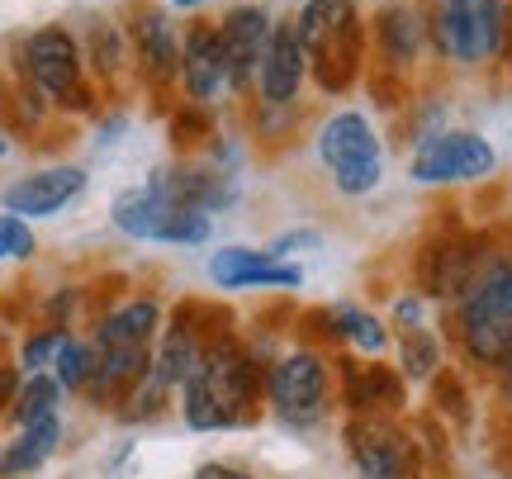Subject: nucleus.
<instances>
[{
  "instance_id": "obj_1",
  "label": "nucleus",
  "mask_w": 512,
  "mask_h": 479,
  "mask_svg": "<svg viewBox=\"0 0 512 479\" xmlns=\"http://www.w3.org/2000/svg\"><path fill=\"white\" fill-rule=\"evenodd\" d=\"M185 423L195 432H214V427H238L252 418L256 394H261V375H256L252 356L238 351L233 342L204 347L200 366L185 380Z\"/></svg>"
},
{
  "instance_id": "obj_2",
  "label": "nucleus",
  "mask_w": 512,
  "mask_h": 479,
  "mask_svg": "<svg viewBox=\"0 0 512 479\" xmlns=\"http://www.w3.org/2000/svg\"><path fill=\"white\" fill-rule=\"evenodd\" d=\"M456 328L479 366H503L512 356V261H489L460 295Z\"/></svg>"
},
{
  "instance_id": "obj_3",
  "label": "nucleus",
  "mask_w": 512,
  "mask_h": 479,
  "mask_svg": "<svg viewBox=\"0 0 512 479\" xmlns=\"http://www.w3.org/2000/svg\"><path fill=\"white\" fill-rule=\"evenodd\" d=\"M110 219L119 233L143 242H176V247H195V242H209V214L195 209V204L176 200L162 181L157 185H138V190H124L114 200Z\"/></svg>"
},
{
  "instance_id": "obj_4",
  "label": "nucleus",
  "mask_w": 512,
  "mask_h": 479,
  "mask_svg": "<svg viewBox=\"0 0 512 479\" xmlns=\"http://www.w3.org/2000/svg\"><path fill=\"white\" fill-rule=\"evenodd\" d=\"M157 299H133L124 309H114L100 332H95V375L110 389L143 380L152 366V337H157ZM91 375V380H95Z\"/></svg>"
},
{
  "instance_id": "obj_5",
  "label": "nucleus",
  "mask_w": 512,
  "mask_h": 479,
  "mask_svg": "<svg viewBox=\"0 0 512 479\" xmlns=\"http://www.w3.org/2000/svg\"><path fill=\"white\" fill-rule=\"evenodd\" d=\"M318 157L332 171V185L342 195H370L384 176L380 138H375L366 114H356V110L332 114L328 124L318 129Z\"/></svg>"
},
{
  "instance_id": "obj_6",
  "label": "nucleus",
  "mask_w": 512,
  "mask_h": 479,
  "mask_svg": "<svg viewBox=\"0 0 512 479\" xmlns=\"http://www.w3.org/2000/svg\"><path fill=\"white\" fill-rule=\"evenodd\" d=\"M508 34V10L503 0H441L437 10V43L451 62H489L503 48Z\"/></svg>"
},
{
  "instance_id": "obj_7",
  "label": "nucleus",
  "mask_w": 512,
  "mask_h": 479,
  "mask_svg": "<svg viewBox=\"0 0 512 479\" xmlns=\"http://www.w3.org/2000/svg\"><path fill=\"white\" fill-rule=\"evenodd\" d=\"M24 72L62 110H86L91 105L86 67H81L76 38L67 29H38V34H29V43H24Z\"/></svg>"
},
{
  "instance_id": "obj_8",
  "label": "nucleus",
  "mask_w": 512,
  "mask_h": 479,
  "mask_svg": "<svg viewBox=\"0 0 512 479\" xmlns=\"http://www.w3.org/2000/svg\"><path fill=\"white\" fill-rule=\"evenodd\" d=\"M498 166L494 148L479 133H437L427 138L413 157V181L418 185H451V181H479Z\"/></svg>"
},
{
  "instance_id": "obj_9",
  "label": "nucleus",
  "mask_w": 512,
  "mask_h": 479,
  "mask_svg": "<svg viewBox=\"0 0 512 479\" xmlns=\"http://www.w3.org/2000/svg\"><path fill=\"white\" fill-rule=\"evenodd\" d=\"M271 404L294 427H309L323 418L328 404V366L313 351H294L271 370Z\"/></svg>"
},
{
  "instance_id": "obj_10",
  "label": "nucleus",
  "mask_w": 512,
  "mask_h": 479,
  "mask_svg": "<svg viewBox=\"0 0 512 479\" xmlns=\"http://www.w3.org/2000/svg\"><path fill=\"white\" fill-rule=\"evenodd\" d=\"M347 446L361 479H418L413 442L384 418H356L347 427Z\"/></svg>"
},
{
  "instance_id": "obj_11",
  "label": "nucleus",
  "mask_w": 512,
  "mask_h": 479,
  "mask_svg": "<svg viewBox=\"0 0 512 479\" xmlns=\"http://www.w3.org/2000/svg\"><path fill=\"white\" fill-rule=\"evenodd\" d=\"M181 81L185 91L195 95L200 105H214L233 91V62H228V48H223L219 24H195L181 43Z\"/></svg>"
},
{
  "instance_id": "obj_12",
  "label": "nucleus",
  "mask_w": 512,
  "mask_h": 479,
  "mask_svg": "<svg viewBox=\"0 0 512 479\" xmlns=\"http://www.w3.org/2000/svg\"><path fill=\"white\" fill-rule=\"evenodd\" d=\"M309 76V48L294 24H275L271 43L261 53V67H256V86H261V100L266 105H290L299 86Z\"/></svg>"
},
{
  "instance_id": "obj_13",
  "label": "nucleus",
  "mask_w": 512,
  "mask_h": 479,
  "mask_svg": "<svg viewBox=\"0 0 512 479\" xmlns=\"http://www.w3.org/2000/svg\"><path fill=\"white\" fill-rule=\"evenodd\" d=\"M86 190V171L81 166H48V171H34L5 190V209L19 214V219H48L57 209H67Z\"/></svg>"
},
{
  "instance_id": "obj_14",
  "label": "nucleus",
  "mask_w": 512,
  "mask_h": 479,
  "mask_svg": "<svg viewBox=\"0 0 512 479\" xmlns=\"http://www.w3.org/2000/svg\"><path fill=\"white\" fill-rule=\"evenodd\" d=\"M209 276L219 280L223 290H252V285H266V290H294L299 285V266H280L275 252H252V247H223L209 261Z\"/></svg>"
},
{
  "instance_id": "obj_15",
  "label": "nucleus",
  "mask_w": 512,
  "mask_h": 479,
  "mask_svg": "<svg viewBox=\"0 0 512 479\" xmlns=\"http://www.w3.org/2000/svg\"><path fill=\"white\" fill-rule=\"evenodd\" d=\"M271 15L261 10V5H233L228 15H223L219 34H223V48H228V62H233V81L247 86L261 67V53H266V43H271Z\"/></svg>"
},
{
  "instance_id": "obj_16",
  "label": "nucleus",
  "mask_w": 512,
  "mask_h": 479,
  "mask_svg": "<svg viewBox=\"0 0 512 479\" xmlns=\"http://www.w3.org/2000/svg\"><path fill=\"white\" fill-rule=\"evenodd\" d=\"M133 48L143 57L147 81L166 86L171 76H181V34L171 29V19L152 5H138L133 10Z\"/></svg>"
},
{
  "instance_id": "obj_17",
  "label": "nucleus",
  "mask_w": 512,
  "mask_h": 479,
  "mask_svg": "<svg viewBox=\"0 0 512 479\" xmlns=\"http://www.w3.org/2000/svg\"><path fill=\"white\" fill-rule=\"evenodd\" d=\"M484 266L489 257H479V242H441L427 257V290L437 299H460Z\"/></svg>"
},
{
  "instance_id": "obj_18",
  "label": "nucleus",
  "mask_w": 512,
  "mask_h": 479,
  "mask_svg": "<svg viewBox=\"0 0 512 479\" xmlns=\"http://www.w3.org/2000/svg\"><path fill=\"white\" fill-rule=\"evenodd\" d=\"M347 404L356 418H384L403 408V380L384 366H347Z\"/></svg>"
},
{
  "instance_id": "obj_19",
  "label": "nucleus",
  "mask_w": 512,
  "mask_h": 479,
  "mask_svg": "<svg viewBox=\"0 0 512 479\" xmlns=\"http://www.w3.org/2000/svg\"><path fill=\"white\" fill-rule=\"evenodd\" d=\"M57 442H62V423H57V413H48V418H38V423H24L19 427V442L0 456V475L15 479V475H29V470H38V465L48 461L57 451Z\"/></svg>"
},
{
  "instance_id": "obj_20",
  "label": "nucleus",
  "mask_w": 512,
  "mask_h": 479,
  "mask_svg": "<svg viewBox=\"0 0 512 479\" xmlns=\"http://www.w3.org/2000/svg\"><path fill=\"white\" fill-rule=\"evenodd\" d=\"M294 29H299V38H304V48L318 53V48L332 43L337 34L356 29V5H351V0H309Z\"/></svg>"
},
{
  "instance_id": "obj_21",
  "label": "nucleus",
  "mask_w": 512,
  "mask_h": 479,
  "mask_svg": "<svg viewBox=\"0 0 512 479\" xmlns=\"http://www.w3.org/2000/svg\"><path fill=\"white\" fill-rule=\"evenodd\" d=\"M200 356H204V347H200V337H195V328L176 318V328L162 332V351H157L152 370H157L162 385H185L190 370L200 366Z\"/></svg>"
},
{
  "instance_id": "obj_22",
  "label": "nucleus",
  "mask_w": 512,
  "mask_h": 479,
  "mask_svg": "<svg viewBox=\"0 0 512 479\" xmlns=\"http://www.w3.org/2000/svg\"><path fill=\"white\" fill-rule=\"evenodd\" d=\"M399 318L408 323V328H403V337H399V347H403V375H408V380H427V375L441 366L437 337H432V332L418 323V304H413V299H403V304H399Z\"/></svg>"
},
{
  "instance_id": "obj_23",
  "label": "nucleus",
  "mask_w": 512,
  "mask_h": 479,
  "mask_svg": "<svg viewBox=\"0 0 512 479\" xmlns=\"http://www.w3.org/2000/svg\"><path fill=\"white\" fill-rule=\"evenodd\" d=\"M380 48L389 62H399V67H408L413 57H418L422 48V19L413 5H389L380 15Z\"/></svg>"
},
{
  "instance_id": "obj_24",
  "label": "nucleus",
  "mask_w": 512,
  "mask_h": 479,
  "mask_svg": "<svg viewBox=\"0 0 512 479\" xmlns=\"http://www.w3.org/2000/svg\"><path fill=\"white\" fill-rule=\"evenodd\" d=\"M57 399H62V385H57V375H29L24 385H19L15 394V423H38V418H48V413H57Z\"/></svg>"
},
{
  "instance_id": "obj_25",
  "label": "nucleus",
  "mask_w": 512,
  "mask_h": 479,
  "mask_svg": "<svg viewBox=\"0 0 512 479\" xmlns=\"http://www.w3.org/2000/svg\"><path fill=\"white\" fill-rule=\"evenodd\" d=\"M53 375H57V385L62 389H86L91 385V375H95V351L81 347L76 337H67L53 356Z\"/></svg>"
},
{
  "instance_id": "obj_26",
  "label": "nucleus",
  "mask_w": 512,
  "mask_h": 479,
  "mask_svg": "<svg viewBox=\"0 0 512 479\" xmlns=\"http://www.w3.org/2000/svg\"><path fill=\"white\" fill-rule=\"evenodd\" d=\"M332 323L347 332V337H351V342H356L361 351H384V342H389V332H384L380 318L361 314V309H337V314H332Z\"/></svg>"
},
{
  "instance_id": "obj_27",
  "label": "nucleus",
  "mask_w": 512,
  "mask_h": 479,
  "mask_svg": "<svg viewBox=\"0 0 512 479\" xmlns=\"http://www.w3.org/2000/svg\"><path fill=\"white\" fill-rule=\"evenodd\" d=\"M34 252V233L19 214H0V261H24Z\"/></svg>"
},
{
  "instance_id": "obj_28",
  "label": "nucleus",
  "mask_w": 512,
  "mask_h": 479,
  "mask_svg": "<svg viewBox=\"0 0 512 479\" xmlns=\"http://www.w3.org/2000/svg\"><path fill=\"white\" fill-rule=\"evenodd\" d=\"M62 342H67V332H62V328L38 332L34 342L24 347V370H29V375H38V370H48V366H53V356H57V347H62Z\"/></svg>"
},
{
  "instance_id": "obj_29",
  "label": "nucleus",
  "mask_w": 512,
  "mask_h": 479,
  "mask_svg": "<svg viewBox=\"0 0 512 479\" xmlns=\"http://www.w3.org/2000/svg\"><path fill=\"white\" fill-rule=\"evenodd\" d=\"M195 479H252L247 470H238V465H200L195 470Z\"/></svg>"
},
{
  "instance_id": "obj_30",
  "label": "nucleus",
  "mask_w": 512,
  "mask_h": 479,
  "mask_svg": "<svg viewBox=\"0 0 512 479\" xmlns=\"http://www.w3.org/2000/svg\"><path fill=\"white\" fill-rule=\"evenodd\" d=\"M15 394H19V375H15V370H10V366H0V408L10 404Z\"/></svg>"
},
{
  "instance_id": "obj_31",
  "label": "nucleus",
  "mask_w": 512,
  "mask_h": 479,
  "mask_svg": "<svg viewBox=\"0 0 512 479\" xmlns=\"http://www.w3.org/2000/svg\"><path fill=\"white\" fill-rule=\"evenodd\" d=\"M498 370H503V394H508V404H512V356H508V361H503Z\"/></svg>"
},
{
  "instance_id": "obj_32",
  "label": "nucleus",
  "mask_w": 512,
  "mask_h": 479,
  "mask_svg": "<svg viewBox=\"0 0 512 479\" xmlns=\"http://www.w3.org/2000/svg\"><path fill=\"white\" fill-rule=\"evenodd\" d=\"M171 5H181V10H195V5H204V0H171Z\"/></svg>"
},
{
  "instance_id": "obj_33",
  "label": "nucleus",
  "mask_w": 512,
  "mask_h": 479,
  "mask_svg": "<svg viewBox=\"0 0 512 479\" xmlns=\"http://www.w3.org/2000/svg\"><path fill=\"white\" fill-rule=\"evenodd\" d=\"M5 152H10V138H5V133H0V157H5Z\"/></svg>"
}]
</instances>
